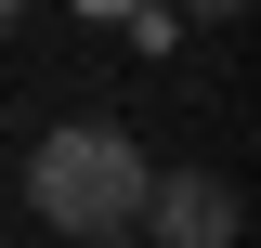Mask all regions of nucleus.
<instances>
[{"instance_id":"f257e3e1","label":"nucleus","mask_w":261,"mask_h":248,"mask_svg":"<svg viewBox=\"0 0 261 248\" xmlns=\"http://www.w3.org/2000/svg\"><path fill=\"white\" fill-rule=\"evenodd\" d=\"M27 209L53 222V235H130V209H144V144H130L118 118H65V131H39V157H27Z\"/></svg>"},{"instance_id":"f03ea898","label":"nucleus","mask_w":261,"mask_h":248,"mask_svg":"<svg viewBox=\"0 0 261 248\" xmlns=\"http://www.w3.org/2000/svg\"><path fill=\"white\" fill-rule=\"evenodd\" d=\"M144 248H235L248 235V196L222 170H144V209H130Z\"/></svg>"},{"instance_id":"7ed1b4c3","label":"nucleus","mask_w":261,"mask_h":248,"mask_svg":"<svg viewBox=\"0 0 261 248\" xmlns=\"http://www.w3.org/2000/svg\"><path fill=\"white\" fill-rule=\"evenodd\" d=\"M183 13H209V27H222V13H248V0H183Z\"/></svg>"},{"instance_id":"20e7f679","label":"nucleus","mask_w":261,"mask_h":248,"mask_svg":"<svg viewBox=\"0 0 261 248\" xmlns=\"http://www.w3.org/2000/svg\"><path fill=\"white\" fill-rule=\"evenodd\" d=\"M65 248H144V235H65Z\"/></svg>"},{"instance_id":"39448f33","label":"nucleus","mask_w":261,"mask_h":248,"mask_svg":"<svg viewBox=\"0 0 261 248\" xmlns=\"http://www.w3.org/2000/svg\"><path fill=\"white\" fill-rule=\"evenodd\" d=\"M92 13H130V0H92Z\"/></svg>"},{"instance_id":"423d86ee","label":"nucleus","mask_w":261,"mask_h":248,"mask_svg":"<svg viewBox=\"0 0 261 248\" xmlns=\"http://www.w3.org/2000/svg\"><path fill=\"white\" fill-rule=\"evenodd\" d=\"M0 13H27V0H0Z\"/></svg>"}]
</instances>
